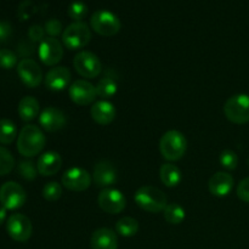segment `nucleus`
<instances>
[{"label": "nucleus", "instance_id": "f257e3e1", "mask_svg": "<svg viewBox=\"0 0 249 249\" xmlns=\"http://www.w3.org/2000/svg\"><path fill=\"white\" fill-rule=\"evenodd\" d=\"M46 139L36 125H24L17 138V150L24 157H34L45 147Z\"/></svg>", "mask_w": 249, "mask_h": 249}, {"label": "nucleus", "instance_id": "f03ea898", "mask_svg": "<svg viewBox=\"0 0 249 249\" xmlns=\"http://www.w3.org/2000/svg\"><path fill=\"white\" fill-rule=\"evenodd\" d=\"M136 204L148 213H160L168 206L167 196L162 190L155 186H142L134 196Z\"/></svg>", "mask_w": 249, "mask_h": 249}, {"label": "nucleus", "instance_id": "7ed1b4c3", "mask_svg": "<svg viewBox=\"0 0 249 249\" xmlns=\"http://www.w3.org/2000/svg\"><path fill=\"white\" fill-rule=\"evenodd\" d=\"M187 148V141L184 134L178 130H169L163 134L160 141V151L163 157L175 162L184 157Z\"/></svg>", "mask_w": 249, "mask_h": 249}, {"label": "nucleus", "instance_id": "20e7f679", "mask_svg": "<svg viewBox=\"0 0 249 249\" xmlns=\"http://www.w3.org/2000/svg\"><path fill=\"white\" fill-rule=\"evenodd\" d=\"M91 40V32L84 22L71 23L62 33V43L70 50H79Z\"/></svg>", "mask_w": 249, "mask_h": 249}, {"label": "nucleus", "instance_id": "39448f33", "mask_svg": "<svg viewBox=\"0 0 249 249\" xmlns=\"http://www.w3.org/2000/svg\"><path fill=\"white\" fill-rule=\"evenodd\" d=\"M92 31L102 36H113L121 31L122 23L118 16L108 10H99L92 14L90 18Z\"/></svg>", "mask_w": 249, "mask_h": 249}, {"label": "nucleus", "instance_id": "423d86ee", "mask_svg": "<svg viewBox=\"0 0 249 249\" xmlns=\"http://www.w3.org/2000/svg\"><path fill=\"white\" fill-rule=\"evenodd\" d=\"M226 118L235 124H246L249 122V96L237 94L231 96L224 105Z\"/></svg>", "mask_w": 249, "mask_h": 249}, {"label": "nucleus", "instance_id": "0eeeda50", "mask_svg": "<svg viewBox=\"0 0 249 249\" xmlns=\"http://www.w3.org/2000/svg\"><path fill=\"white\" fill-rule=\"evenodd\" d=\"M73 66L78 74L87 79H94L102 71L101 61L91 51H80L77 53L73 60Z\"/></svg>", "mask_w": 249, "mask_h": 249}, {"label": "nucleus", "instance_id": "6e6552de", "mask_svg": "<svg viewBox=\"0 0 249 249\" xmlns=\"http://www.w3.org/2000/svg\"><path fill=\"white\" fill-rule=\"evenodd\" d=\"M27 195L23 187L15 181H7L0 187V203L5 209L15 211L26 203Z\"/></svg>", "mask_w": 249, "mask_h": 249}, {"label": "nucleus", "instance_id": "1a4fd4ad", "mask_svg": "<svg viewBox=\"0 0 249 249\" xmlns=\"http://www.w3.org/2000/svg\"><path fill=\"white\" fill-rule=\"evenodd\" d=\"M6 231L10 237L17 242H26L31 238L33 226L26 215L15 213L9 216L6 221Z\"/></svg>", "mask_w": 249, "mask_h": 249}, {"label": "nucleus", "instance_id": "9d476101", "mask_svg": "<svg viewBox=\"0 0 249 249\" xmlns=\"http://www.w3.org/2000/svg\"><path fill=\"white\" fill-rule=\"evenodd\" d=\"M100 208L108 214H119L126 206L124 195L117 189H104L97 197Z\"/></svg>", "mask_w": 249, "mask_h": 249}, {"label": "nucleus", "instance_id": "9b49d317", "mask_svg": "<svg viewBox=\"0 0 249 249\" xmlns=\"http://www.w3.org/2000/svg\"><path fill=\"white\" fill-rule=\"evenodd\" d=\"M62 185L70 191L82 192L85 191L91 185L92 178L85 169L79 167H73L66 170L62 175Z\"/></svg>", "mask_w": 249, "mask_h": 249}, {"label": "nucleus", "instance_id": "f8f14e48", "mask_svg": "<svg viewBox=\"0 0 249 249\" xmlns=\"http://www.w3.org/2000/svg\"><path fill=\"white\" fill-rule=\"evenodd\" d=\"M39 58L46 66H55L62 60L63 46L56 38L49 36L40 41L38 48Z\"/></svg>", "mask_w": 249, "mask_h": 249}, {"label": "nucleus", "instance_id": "ddd939ff", "mask_svg": "<svg viewBox=\"0 0 249 249\" xmlns=\"http://www.w3.org/2000/svg\"><path fill=\"white\" fill-rule=\"evenodd\" d=\"M17 73L27 88H36L43 80V72L38 63L32 58H23L17 65Z\"/></svg>", "mask_w": 249, "mask_h": 249}, {"label": "nucleus", "instance_id": "4468645a", "mask_svg": "<svg viewBox=\"0 0 249 249\" xmlns=\"http://www.w3.org/2000/svg\"><path fill=\"white\" fill-rule=\"evenodd\" d=\"M71 100L78 106H87L92 104L97 96L96 88L87 80H75L68 89Z\"/></svg>", "mask_w": 249, "mask_h": 249}, {"label": "nucleus", "instance_id": "2eb2a0df", "mask_svg": "<svg viewBox=\"0 0 249 249\" xmlns=\"http://www.w3.org/2000/svg\"><path fill=\"white\" fill-rule=\"evenodd\" d=\"M39 123L45 131L55 133L65 126L66 116L61 109L56 107H46L39 114Z\"/></svg>", "mask_w": 249, "mask_h": 249}, {"label": "nucleus", "instance_id": "dca6fc26", "mask_svg": "<svg viewBox=\"0 0 249 249\" xmlns=\"http://www.w3.org/2000/svg\"><path fill=\"white\" fill-rule=\"evenodd\" d=\"M92 181L97 187H105L113 185L117 181V169L108 160H101L95 165Z\"/></svg>", "mask_w": 249, "mask_h": 249}, {"label": "nucleus", "instance_id": "f3484780", "mask_svg": "<svg viewBox=\"0 0 249 249\" xmlns=\"http://www.w3.org/2000/svg\"><path fill=\"white\" fill-rule=\"evenodd\" d=\"M62 167V158L55 151H48L39 156L36 168L38 173L43 177H53L57 174Z\"/></svg>", "mask_w": 249, "mask_h": 249}, {"label": "nucleus", "instance_id": "a211bd4d", "mask_svg": "<svg viewBox=\"0 0 249 249\" xmlns=\"http://www.w3.org/2000/svg\"><path fill=\"white\" fill-rule=\"evenodd\" d=\"M71 72L68 68L63 67V66H58V67H53L46 73L45 75V85L48 89L53 90V91H61V90L66 89L71 82Z\"/></svg>", "mask_w": 249, "mask_h": 249}, {"label": "nucleus", "instance_id": "6ab92c4d", "mask_svg": "<svg viewBox=\"0 0 249 249\" xmlns=\"http://www.w3.org/2000/svg\"><path fill=\"white\" fill-rule=\"evenodd\" d=\"M209 192L213 196L225 197L232 191L233 178L232 175L225 172H218L209 179Z\"/></svg>", "mask_w": 249, "mask_h": 249}, {"label": "nucleus", "instance_id": "aec40b11", "mask_svg": "<svg viewBox=\"0 0 249 249\" xmlns=\"http://www.w3.org/2000/svg\"><path fill=\"white\" fill-rule=\"evenodd\" d=\"M90 114L91 118L96 122L100 125H108L116 118V107L111 104V102L102 100V101H97L92 105L91 109H90Z\"/></svg>", "mask_w": 249, "mask_h": 249}, {"label": "nucleus", "instance_id": "412c9836", "mask_svg": "<svg viewBox=\"0 0 249 249\" xmlns=\"http://www.w3.org/2000/svg\"><path fill=\"white\" fill-rule=\"evenodd\" d=\"M91 249H117L118 240L113 230L108 228H101L94 231L90 240Z\"/></svg>", "mask_w": 249, "mask_h": 249}, {"label": "nucleus", "instance_id": "4be33fe9", "mask_svg": "<svg viewBox=\"0 0 249 249\" xmlns=\"http://www.w3.org/2000/svg\"><path fill=\"white\" fill-rule=\"evenodd\" d=\"M19 118L23 122H31L39 116V102L33 96L22 97L18 104Z\"/></svg>", "mask_w": 249, "mask_h": 249}, {"label": "nucleus", "instance_id": "5701e85b", "mask_svg": "<svg viewBox=\"0 0 249 249\" xmlns=\"http://www.w3.org/2000/svg\"><path fill=\"white\" fill-rule=\"evenodd\" d=\"M160 177L163 184L167 187H175L181 182L182 175L181 170L177 167V165L172 164V163H165L160 167Z\"/></svg>", "mask_w": 249, "mask_h": 249}, {"label": "nucleus", "instance_id": "b1692460", "mask_svg": "<svg viewBox=\"0 0 249 249\" xmlns=\"http://www.w3.org/2000/svg\"><path fill=\"white\" fill-rule=\"evenodd\" d=\"M117 91H118V84L109 75H105L96 85L97 96L102 97V99H111L117 94Z\"/></svg>", "mask_w": 249, "mask_h": 249}, {"label": "nucleus", "instance_id": "393cba45", "mask_svg": "<svg viewBox=\"0 0 249 249\" xmlns=\"http://www.w3.org/2000/svg\"><path fill=\"white\" fill-rule=\"evenodd\" d=\"M116 231L123 237H131L139 231V223L134 218L124 216L116 223Z\"/></svg>", "mask_w": 249, "mask_h": 249}, {"label": "nucleus", "instance_id": "a878e982", "mask_svg": "<svg viewBox=\"0 0 249 249\" xmlns=\"http://www.w3.org/2000/svg\"><path fill=\"white\" fill-rule=\"evenodd\" d=\"M17 136L16 124L10 119H0V143L10 145Z\"/></svg>", "mask_w": 249, "mask_h": 249}, {"label": "nucleus", "instance_id": "bb28decb", "mask_svg": "<svg viewBox=\"0 0 249 249\" xmlns=\"http://www.w3.org/2000/svg\"><path fill=\"white\" fill-rule=\"evenodd\" d=\"M164 219L167 220V223L173 224V225H179L184 221L185 216V209L182 208L180 204L178 203H170L165 207L164 211Z\"/></svg>", "mask_w": 249, "mask_h": 249}, {"label": "nucleus", "instance_id": "cd10ccee", "mask_svg": "<svg viewBox=\"0 0 249 249\" xmlns=\"http://www.w3.org/2000/svg\"><path fill=\"white\" fill-rule=\"evenodd\" d=\"M67 14L70 18L74 19L75 22H80L88 15L87 4L84 1H80V0H74L68 5Z\"/></svg>", "mask_w": 249, "mask_h": 249}, {"label": "nucleus", "instance_id": "c85d7f7f", "mask_svg": "<svg viewBox=\"0 0 249 249\" xmlns=\"http://www.w3.org/2000/svg\"><path fill=\"white\" fill-rule=\"evenodd\" d=\"M15 167V158L7 148L0 146V177L7 175Z\"/></svg>", "mask_w": 249, "mask_h": 249}, {"label": "nucleus", "instance_id": "c756f323", "mask_svg": "<svg viewBox=\"0 0 249 249\" xmlns=\"http://www.w3.org/2000/svg\"><path fill=\"white\" fill-rule=\"evenodd\" d=\"M62 196V186L58 182L51 181L44 186L43 197L49 202H55Z\"/></svg>", "mask_w": 249, "mask_h": 249}, {"label": "nucleus", "instance_id": "7c9ffc66", "mask_svg": "<svg viewBox=\"0 0 249 249\" xmlns=\"http://www.w3.org/2000/svg\"><path fill=\"white\" fill-rule=\"evenodd\" d=\"M17 173L23 179L34 180L36 178V174H38V168L34 165L32 160H22V162H19L18 167H17Z\"/></svg>", "mask_w": 249, "mask_h": 249}, {"label": "nucleus", "instance_id": "2f4dec72", "mask_svg": "<svg viewBox=\"0 0 249 249\" xmlns=\"http://www.w3.org/2000/svg\"><path fill=\"white\" fill-rule=\"evenodd\" d=\"M219 162H220L221 167H224L225 169L233 170V169H236L238 165V156L236 155L235 151L224 150L223 152L220 153Z\"/></svg>", "mask_w": 249, "mask_h": 249}, {"label": "nucleus", "instance_id": "473e14b6", "mask_svg": "<svg viewBox=\"0 0 249 249\" xmlns=\"http://www.w3.org/2000/svg\"><path fill=\"white\" fill-rule=\"evenodd\" d=\"M17 65V56L16 53H12L7 49H1L0 50V68L4 70H11Z\"/></svg>", "mask_w": 249, "mask_h": 249}, {"label": "nucleus", "instance_id": "72a5a7b5", "mask_svg": "<svg viewBox=\"0 0 249 249\" xmlns=\"http://www.w3.org/2000/svg\"><path fill=\"white\" fill-rule=\"evenodd\" d=\"M44 29H45V33H48L49 36H53V38H56V36H60L61 33H63L62 23L56 18H51L49 19V21H46Z\"/></svg>", "mask_w": 249, "mask_h": 249}, {"label": "nucleus", "instance_id": "f704fd0d", "mask_svg": "<svg viewBox=\"0 0 249 249\" xmlns=\"http://www.w3.org/2000/svg\"><path fill=\"white\" fill-rule=\"evenodd\" d=\"M237 196L241 201L249 203V178H246L238 184Z\"/></svg>", "mask_w": 249, "mask_h": 249}, {"label": "nucleus", "instance_id": "c9c22d12", "mask_svg": "<svg viewBox=\"0 0 249 249\" xmlns=\"http://www.w3.org/2000/svg\"><path fill=\"white\" fill-rule=\"evenodd\" d=\"M44 34H45V29L41 26H38V24L32 26L28 31V36L32 41L44 40Z\"/></svg>", "mask_w": 249, "mask_h": 249}, {"label": "nucleus", "instance_id": "e433bc0d", "mask_svg": "<svg viewBox=\"0 0 249 249\" xmlns=\"http://www.w3.org/2000/svg\"><path fill=\"white\" fill-rule=\"evenodd\" d=\"M12 27L7 21H0V43H5L11 36Z\"/></svg>", "mask_w": 249, "mask_h": 249}, {"label": "nucleus", "instance_id": "4c0bfd02", "mask_svg": "<svg viewBox=\"0 0 249 249\" xmlns=\"http://www.w3.org/2000/svg\"><path fill=\"white\" fill-rule=\"evenodd\" d=\"M6 219V209L4 207H0V225H2V223L5 221Z\"/></svg>", "mask_w": 249, "mask_h": 249}]
</instances>
